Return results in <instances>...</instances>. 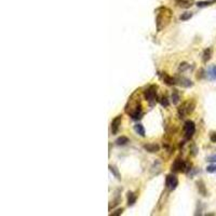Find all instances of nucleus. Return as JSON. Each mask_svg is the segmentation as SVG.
Segmentation results:
<instances>
[{
    "mask_svg": "<svg viewBox=\"0 0 216 216\" xmlns=\"http://www.w3.org/2000/svg\"><path fill=\"white\" fill-rule=\"evenodd\" d=\"M192 164H191V162H188L183 160L182 158H176V159L173 161L172 165H171V171L173 173H179V172H183V173H189L192 169H191Z\"/></svg>",
    "mask_w": 216,
    "mask_h": 216,
    "instance_id": "obj_2",
    "label": "nucleus"
},
{
    "mask_svg": "<svg viewBox=\"0 0 216 216\" xmlns=\"http://www.w3.org/2000/svg\"><path fill=\"white\" fill-rule=\"evenodd\" d=\"M192 15H193V13L192 12H184L182 15H180V21H188V20H190L191 17H192Z\"/></svg>",
    "mask_w": 216,
    "mask_h": 216,
    "instance_id": "obj_20",
    "label": "nucleus"
},
{
    "mask_svg": "<svg viewBox=\"0 0 216 216\" xmlns=\"http://www.w3.org/2000/svg\"><path fill=\"white\" fill-rule=\"evenodd\" d=\"M212 2L211 1H198V2H195V5L198 7V8H205V7H208V5H211Z\"/></svg>",
    "mask_w": 216,
    "mask_h": 216,
    "instance_id": "obj_22",
    "label": "nucleus"
},
{
    "mask_svg": "<svg viewBox=\"0 0 216 216\" xmlns=\"http://www.w3.org/2000/svg\"><path fill=\"white\" fill-rule=\"evenodd\" d=\"M212 53H213L212 48H206V49H204L203 53H202V62H203V64H206V63L212 59Z\"/></svg>",
    "mask_w": 216,
    "mask_h": 216,
    "instance_id": "obj_16",
    "label": "nucleus"
},
{
    "mask_svg": "<svg viewBox=\"0 0 216 216\" xmlns=\"http://www.w3.org/2000/svg\"><path fill=\"white\" fill-rule=\"evenodd\" d=\"M134 131L137 135H139L141 137H145L146 136V131H145L144 125L141 123H136L134 125Z\"/></svg>",
    "mask_w": 216,
    "mask_h": 216,
    "instance_id": "obj_17",
    "label": "nucleus"
},
{
    "mask_svg": "<svg viewBox=\"0 0 216 216\" xmlns=\"http://www.w3.org/2000/svg\"><path fill=\"white\" fill-rule=\"evenodd\" d=\"M144 98L147 100V103L149 104L150 107L154 106L157 104L158 100V85L151 84L147 87L144 91Z\"/></svg>",
    "mask_w": 216,
    "mask_h": 216,
    "instance_id": "obj_3",
    "label": "nucleus"
},
{
    "mask_svg": "<svg viewBox=\"0 0 216 216\" xmlns=\"http://www.w3.org/2000/svg\"><path fill=\"white\" fill-rule=\"evenodd\" d=\"M204 77H206V71H205L204 69H202V68H201V69L198 71V75H197V79L201 80V79H203Z\"/></svg>",
    "mask_w": 216,
    "mask_h": 216,
    "instance_id": "obj_24",
    "label": "nucleus"
},
{
    "mask_svg": "<svg viewBox=\"0 0 216 216\" xmlns=\"http://www.w3.org/2000/svg\"><path fill=\"white\" fill-rule=\"evenodd\" d=\"M206 172L210 173V174H213V173H216V164L208 165V167H206Z\"/></svg>",
    "mask_w": 216,
    "mask_h": 216,
    "instance_id": "obj_25",
    "label": "nucleus"
},
{
    "mask_svg": "<svg viewBox=\"0 0 216 216\" xmlns=\"http://www.w3.org/2000/svg\"><path fill=\"white\" fill-rule=\"evenodd\" d=\"M180 102V94L179 91L177 89H173L172 94H171V103L173 105H178V103Z\"/></svg>",
    "mask_w": 216,
    "mask_h": 216,
    "instance_id": "obj_14",
    "label": "nucleus"
},
{
    "mask_svg": "<svg viewBox=\"0 0 216 216\" xmlns=\"http://www.w3.org/2000/svg\"><path fill=\"white\" fill-rule=\"evenodd\" d=\"M176 79V84L180 85L182 87H185V89H189V87H193V82L191 81L190 79H188L186 77H183V76H178V77H175Z\"/></svg>",
    "mask_w": 216,
    "mask_h": 216,
    "instance_id": "obj_8",
    "label": "nucleus"
},
{
    "mask_svg": "<svg viewBox=\"0 0 216 216\" xmlns=\"http://www.w3.org/2000/svg\"><path fill=\"white\" fill-rule=\"evenodd\" d=\"M121 122H122V116H121V115H119V116L115 117V118L113 119L111 124H110V131H111V134H113V135H116V134L119 132Z\"/></svg>",
    "mask_w": 216,
    "mask_h": 216,
    "instance_id": "obj_7",
    "label": "nucleus"
},
{
    "mask_svg": "<svg viewBox=\"0 0 216 216\" xmlns=\"http://www.w3.org/2000/svg\"><path fill=\"white\" fill-rule=\"evenodd\" d=\"M156 13V26H157V30L161 31L162 29H164L171 22L172 18V11L167 7H160L157 10L154 11Z\"/></svg>",
    "mask_w": 216,
    "mask_h": 216,
    "instance_id": "obj_1",
    "label": "nucleus"
},
{
    "mask_svg": "<svg viewBox=\"0 0 216 216\" xmlns=\"http://www.w3.org/2000/svg\"><path fill=\"white\" fill-rule=\"evenodd\" d=\"M184 133H185V138L190 139L195 133V123L192 120H186L184 123Z\"/></svg>",
    "mask_w": 216,
    "mask_h": 216,
    "instance_id": "obj_6",
    "label": "nucleus"
},
{
    "mask_svg": "<svg viewBox=\"0 0 216 216\" xmlns=\"http://www.w3.org/2000/svg\"><path fill=\"white\" fill-rule=\"evenodd\" d=\"M123 211H124V208H118V210H116L115 212L110 213V216H119V215H121V214L123 213Z\"/></svg>",
    "mask_w": 216,
    "mask_h": 216,
    "instance_id": "obj_26",
    "label": "nucleus"
},
{
    "mask_svg": "<svg viewBox=\"0 0 216 216\" xmlns=\"http://www.w3.org/2000/svg\"><path fill=\"white\" fill-rule=\"evenodd\" d=\"M137 200V195L133 191H128L126 193V204L128 206H133L134 204L136 203Z\"/></svg>",
    "mask_w": 216,
    "mask_h": 216,
    "instance_id": "obj_12",
    "label": "nucleus"
},
{
    "mask_svg": "<svg viewBox=\"0 0 216 216\" xmlns=\"http://www.w3.org/2000/svg\"><path fill=\"white\" fill-rule=\"evenodd\" d=\"M115 143H116L117 146H125V145H128L130 143V139L129 137L122 135V136H119L118 138L115 141Z\"/></svg>",
    "mask_w": 216,
    "mask_h": 216,
    "instance_id": "obj_18",
    "label": "nucleus"
},
{
    "mask_svg": "<svg viewBox=\"0 0 216 216\" xmlns=\"http://www.w3.org/2000/svg\"><path fill=\"white\" fill-rule=\"evenodd\" d=\"M175 5L178 8L182 9H188L192 7L193 3H195V0H174Z\"/></svg>",
    "mask_w": 216,
    "mask_h": 216,
    "instance_id": "obj_9",
    "label": "nucleus"
},
{
    "mask_svg": "<svg viewBox=\"0 0 216 216\" xmlns=\"http://www.w3.org/2000/svg\"><path fill=\"white\" fill-rule=\"evenodd\" d=\"M159 76L161 77V79L163 80V82L167 85H174L176 84V79L175 77H171L170 75H167V72H162V74H159Z\"/></svg>",
    "mask_w": 216,
    "mask_h": 216,
    "instance_id": "obj_10",
    "label": "nucleus"
},
{
    "mask_svg": "<svg viewBox=\"0 0 216 216\" xmlns=\"http://www.w3.org/2000/svg\"><path fill=\"white\" fill-rule=\"evenodd\" d=\"M208 1H211L212 3H214V2H216V0H208Z\"/></svg>",
    "mask_w": 216,
    "mask_h": 216,
    "instance_id": "obj_29",
    "label": "nucleus"
},
{
    "mask_svg": "<svg viewBox=\"0 0 216 216\" xmlns=\"http://www.w3.org/2000/svg\"><path fill=\"white\" fill-rule=\"evenodd\" d=\"M159 103L161 104L162 107H169V105H170V100H169V98L167 97V96H162L161 98L159 100Z\"/></svg>",
    "mask_w": 216,
    "mask_h": 216,
    "instance_id": "obj_21",
    "label": "nucleus"
},
{
    "mask_svg": "<svg viewBox=\"0 0 216 216\" xmlns=\"http://www.w3.org/2000/svg\"><path fill=\"white\" fill-rule=\"evenodd\" d=\"M178 186V178L177 176L173 173L171 174L167 175V177H165V187H167V190L173 191L175 190Z\"/></svg>",
    "mask_w": 216,
    "mask_h": 216,
    "instance_id": "obj_5",
    "label": "nucleus"
},
{
    "mask_svg": "<svg viewBox=\"0 0 216 216\" xmlns=\"http://www.w3.org/2000/svg\"><path fill=\"white\" fill-rule=\"evenodd\" d=\"M206 77L208 78V80L211 81H215L216 80V65H212L208 68L206 70Z\"/></svg>",
    "mask_w": 216,
    "mask_h": 216,
    "instance_id": "obj_15",
    "label": "nucleus"
},
{
    "mask_svg": "<svg viewBox=\"0 0 216 216\" xmlns=\"http://www.w3.org/2000/svg\"><path fill=\"white\" fill-rule=\"evenodd\" d=\"M195 108V102L193 100H189L187 102H185L184 104H182V106L177 108V113H178V118L179 119H184L185 116L187 115H190L193 113Z\"/></svg>",
    "mask_w": 216,
    "mask_h": 216,
    "instance_id": "obj_4",
    "label": "nucleus"
},
{
    "mask_svg": "<svg viewBox=\"0 0 216 216\" xmlns=\"http://www.w3.org/2000/svg\"><path fill=\"white\" fill-rule=\"evenodd\" d=\"M109 171L111 172V174L115 176V177L117 178L118 180H121V175L120 173H119L118 169H117L116 167H113V165H109Z\"/></svg>",
    "mask_w": 216,
    "mask_h": 216,
    "instance_id": "obj_19",
    "label": "nucleus"
},
{
    "mask_svg": "<svg viewBox=\"0 0 216 216\" xmlns=\"http://www.w3.org/2000/svg\"><path fill=\"white\" fill-rule=\"evenodd\" d=\"M206 161L211 162V163H216V154H212V156L206 157Z\"/></svg>",
    "mask_w": 216,
    "mask_h": 216,
    "instance_id": "obj_27",
    "label": "nucleus"
},
{
    "mask_svg": "<svg viewBox=\"0 0 216 216\" xmlns=\"http://www.w3.org/2000/svg\"><path fill=\"white\" fill-rule=\"evenodd\" d=\"M145 150L147 152H150V154H156L160 150V146L157 144V143H148V144H145L143 146Z\"/></svg>",
    "mask_w": 216,
    "mask_h": 216,
    "instance_id": "obj_11",
    "label": "nucleus"
},
{
    "mask_svg": "<svg viewBox=\"0 0 216 216\" xmlns=\"http://www.w3.org/2000/svg\"><path fill=\"white\" fill-rule=\"evenodd\" d=\"M195 186H197V189H198L199 193L201 195H203V197H206L208 195V190H206V187H205V184L202 179H199L195 182Z\"/></svg>",
    "mask_w": 216,
    "mask_h": 216,
    "instance_id": "obj_13",
    "label": "nucleus"
},
{
    "mask_svg": "<svg viewBox=\"0 0 216 216\" xmlns=\"http://www.w3.org/2000/svg\"><path fill=\"white\" fill-rule=\"evenodd\" d=\"M189 68H190V65L189 64H187V63H182V64L179 65V67H178V70L182 71V72H184L185 70L189 69Z\"/></svg>",
    "mask_w": 216,
    "mask_h": 216,
    "instance_id": "obj_23",
    "label": "nucleus"
},
{
    "mask_svg": "<svg viewBox=\"0 0 216 216\" xmlns=\"http://www.w3.org/2000/svg\"><path fill=\"white\" fill-rule=\"evenodd\" d=\"M210 139H211L212 143H216V132H213V133L210 135Z\"/></svg>",
    "mask_w": 216,
    "mask_h": 216,
    "instance_id": "obj_28",
    "label": "nucleus"
}]
</instances>
